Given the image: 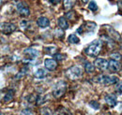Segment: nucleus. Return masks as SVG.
Here are the masks:
<instances>
[{
    "label": "nucleus",
    "mask_w": 122,
    "mask_h": 115,
    "mask_svg": "<svg viewBox=\"0 0 122 115\" xmlns=\"http://www.w3.org/2000/svg\"><path fill=\"white\" fill-rule=\"evenodd\" d=\"M102 45L103 42L101 39H97L95 41H93L92 43H90L85 50L86 54H87L90 57H96L100 54L102 49Z\"/></svg>",
    "instance_id": "f257e3e1"
},
{
    "label": "nucleus",
    "mask_w": 122,
    "mask_h": 115,
    "mask_svg": "<svg viewBox=\"0 0 122 115\" xmlns=\"http://www.w3.org/2000/svg\"><path fill=\"white\" fill-rule=\"evenodd\" d=\"M82 74H83V71H82L81 67H78V66L71 67H69L66 70V72H65L66 77L68 79H70V80H72V81L80 79L82 77Z\"/></svg>",
    "instance_id": "f03ea898"
},
{
    "label": "nucleus",
    "mask_w": 122,
    "mask_h": 115,
    "mask_svg": "<svg viewBox=\"0 0 122 115\" xmlns=\"http://www.w3.org/2000/svg\"><path fill=\"white\" fill-rule=\"evenodd\" d=\"M66 91H67L66 82L63 81H59L55 84V87L53 89V96L56 98H60L65 95Z\"/></svg>",
    "instance_id": "7ed1b4c3"
},
{
    "label": "nucleus",
    "mask_w": 122,
    "mask_h": 115,
    "mask_svg": "<svg viewBox=\"0 0 122 115\" xmlns=\"http://www.w3.org/2000/svg\"><path fill=\"white\" fill-rule=\"evenodd\" d=\"M96 81L103 85H111V84H115L118 81V79L115 76H108V75H102L100 77H98L96 79Z\"/></svg>",
    "instance_id": "20e7f679"
},
{
    "label": "nucleus",
    "mask_w": 122,
    "mask_h": 115,
    "mask_svg": "<svg viewBox=\"0 0 122 115\" xmlns=\"http://www.w3.org/2000/svg\"><path fill=\"white\" fill-rule=\"evenodd\" d=\"M96 27V24L93 22H86L84 24H82L79 28L77 29V33H79L80 35H83L84 33H88L92 32Z\"/></svg>",
    "instance_id": "39448f33"
},
{
    "label": "nucleus",
    "mask_w": 122,
    "mask_h": 115,
    "mask_svg": "<svg viewBox=\"0 0 122 115\" xmlns=\"http://www.w3.org/2000/svg\"><path fill=\"white\" fill-rule=\"evenodd\" d=\"M24 54H25V60H27L28 62L34 61L36 58L39 56V52L33 48H27L24 51Z\"/></svg>",
    "instance_id": "423d86ee"
},
{
    "label": "nucleus",
    "mask_w": 122,
    "mask_h": 115,
    "mask_svg": "<svg viewBox=\"0 0 122 115\" xmlns=\"http://www.w3.org/2000/svg\"><path fill=\"white\" fill-rule=\"evenodd\" d=\"M0 30L3 34L10 35L16 30V25L11 23H3L0 24Z\"/></svg>",
    "instance_id": "0eeeda50"
},
{
    "label": "nucleus",
    "mask_w": 122,
    "mask_h": 115,
    "mask_svg": "<svg viewBox=\"0 0 122 115\" xmlns=\"http://www.w3.org/2000/svg\"><path fill=\"white\" fill-rule=\"evenodd\" d=\"M16 10H17V12L22 16H28L30 14L29 8L24 2H18L16 4Z\"/></svg>",
    "instance_id": "6e6552de"
},
{
    "label": "nucleus",
    "mask_w": 122,
    "mask_h": 115,
    "mask_svg": "<svg viewBox=\"0 0 122 115\" xmlns=\"http://www.w3.org/2000/svg\"><path fill=\"white\" fill-rule=\"evenodd\" d=\"M120 63L117 61V60H114V59H111L110 61H108V66H107V68H109L111 71L113 72H117L120 70Z\"/></svg>",
    "instance_id": "1a4fd4ad"
},
{
    "label": "nucleus",
    "mask_w": 122,
    "mask_h": 115,
    "mask_svg": "<svg viewBox=\"0 0 122 115\" xmlns=\"http://www.w3.org/2000/svg\"><path fill=\"white\" fill-rule=\"evenodd\" d=\"M96 67H98L101 70H105L107 69V66H108V61L104 58H97L95 60V65Z\"/></svg>",
    "instance_id": "9d476101"
},
{
    "label": "nucleus",
    "mask_w": 122,
    "mask_h": 115,
    "mask_svg": "<svg viewBox=\"0 0 122 115\" xmlns=\"http://www.w3.org/2000/svg\"><path fill=\"white\" fill-rule=\"evenodd\" d=\"M44 65H45L46 68H47L48 70H50V71H54V70H56V67H57V63H56V61L55 59H50V58L45 59V61H44Z\"/></svg>",
    "instance_id": "9b49d317"
},
{
    "label": "nucleus",
    "mask_w": 122,
    "mask_h": 115,
    "mask_svg": "<svg viewBox=\"0 0 122 115\" xmlns=\"http://www.w3.org/2000/svg\"><path fill=\"white\" fill-rule=\"evenodd\" d=\"M37 24H38V26H40L41 28H46V27H48V26L50 25V21H49L48 18L41 16V17H40V18L37 20Z\"/></svg>",
    "instance_id": "f8f14e48"
},
{
    "label": "nucleus",
    "mask_w": 122,
    "mask_h": 115,
    "mask_svg": "<svg viewBox=\"0 0 122 115\" xmlns=\"http://www.w3.org/2000/svg\"><path fill=\"white\" fill-rule=\"evenodd\" d=\"M57 24H58V26L60 27L62 30H67V29L69 28V23H68V21H67V19L65 18V17H60V18H58V20H57Z\"/></svg>",
    "instance_id": "ddd939ff"
},
{
    "label": "nucleus",
    "mask_w": 122,
    "mask_h": 115,
    "mask_svg": "<svg viewBox=\"0 0 122 115\" xmlns=\"http://www.w3.org/2000/svg\"><path fill=\"white\" fill-rule=\"evenodd\" d=\"M34 76L37 79H44L47 76V71L44 68H38L36 71L34 72Z\"/></svg>",
    "instance_id": "4468645a"
},
{
    "label": "nucleus",
    "mask_w": 122,
    "mask_h": 115,
    "mask_svg": "<svg viewBox=\"0 0 122 115\" xmlns=\"http://www.w3.org/2000/svg\"><path fill=\"white\" fill-rule=\"evenodd\" d=\"M105 102L107 103L108 106H110V107H112V108L115 107V106L117 105V103L116 97H114L113 96H110V95H107L106 96H105Z\"/></svg>",
    "instance_id": "2eb2a0df"
},
{
    "label": "nucleus",
    "mask_w": 122,
    "mask_h": 115,
    "mask_svg": "<svg viewBox=\"0 0 122 115\" xmlns=\"http://www.w3.org/2000/svg\"><path fill=\"white\" fill-rule=\"evenodd\" d=\"M75 4V0H63V7L65 10H71Z\"/></svg>",
    "instance_id": "dca6fc26"
},
{
    "label": "nucleus",
    "mask_w": 122,
    "mask_h": 115,
    "mask_svg": "<svg viewBox=\"0 0 122 115\" xmlns=\"http://www.w3.org/2000/svg\"><path fill=\"white\" fill-rule=\"evenodd\" d=\"M108 33H109V35H110V38H115L116 40H120V36H119V34L116 31V30H114L113 28H109V30H108Z\"/></svg>",
    "instance_id": "f3484780"
},
{
    "label": "nucleus",
    "mask_w": 122,
    "mask_h": 115,
    "mask_svg": "<svg viewBox=\"0 0 122 115\" xmlns=\"http://www.w3.org/2000/svg\"><path fill=\"white\" fill-rule=\"evenodd\" d=\"M13 96H14V91L13 90H9L6 93V95L4 96L3 100H4V102H10V100H12Z\"/></svg>",
    "instance_id": "a211bd4d"
},
{
    "label": "nucleus",
    "mask_w": 122,
    "mask_h": 115,
    "mask_svg": "<svg viewBox=\"0 0 122 115\" xmlns=\"http://www.w3.org/2000/svg\"><path fill=\"white\" fill-rule=\"evenodd\" d=\"M68 40H69V42H70V43H71V44L80 43V38L77 37L76 35H74V34L70 35V36H69V38H68Z\"/></svg>",
    "instance_id": "6ab92c4d"
},
{
    "label": "nucleus",
    "mask_w": 122,
    "mask_h": 115,
    "mask_svg": "<svg viewBox=\"0 0 122 115\" xmlns=\"http://www.w3.org/2000/svg\"><path fill=\"white\" fill-rule=\"evenodd\" d=\"M85 68H86V71L88 72V73H92V72L95 71V66L89 62L85 63Z\"/></svg>",
    "instance_id": "aec40b11"
},
{
    "label": "nucleus",
    "mask_w": 122,
    "mask_h": 115,
    "mask_svg": "<svg viewBox=\"0 0 122 115\" xmlns=\"http://www.w3.org/2000/svg\"><path fill=\"white\" fill-rule=\"evenodd\" d=\"M88 9L92 10V11H97L98 10V5H97V3L94 1V0H91L90 2H89V4H88Z\"/></svg>",
    "instance_id": "412c9836"
},
{
    "label": "nucleus",
    "mask_w": 122,
    "mask_h": 115,
    "mask_svg": "<svg viewBox=\"0 0 122 115\" xmlns=\"http://www.w3.org/2000/svg\"><path fill=\"white\" fill-rule=\"evenodd\" d=\"M57 49L56 47H47L45 48V52L47 54H52V55H55L56 53Z\"/></svg>",
    "instance_id": "4be33fe9"
},
{
    "label": "nucleus",
    "mask_w": 122,
    "mask_h": 115,
    "mask_svg": "<svg viewBox=\"0 0 122 115\" xmlns=\"http://www.w3.org/2000/svg\"><path fill=\"white\" fill-rule=\"evenodd\" d=\"M89 105H90V107L93 108V109H95V110H99L100 109V104L97 102V101H90L89 102Z\"/></svg>",
    "instance_id": "5701e85b"
},
{
    "label": "nucleus",
    "mask_w": 122,
    "mask_h": 115,
    "mask_svg": "<svg viewBox=\"0 0 122 115\" xmlns=\"http://www.w3.org/2000/svg\"><path fill=\"white\" fill-rule=\"evenodd\" d=\"M41 115H52V110L48 108H45V109H42L41 110Z\"/></svg>",
    "instance_id": "b1692460"
},
{
    "label": "nucleus",
    "mask_w": 122,
    "mask_h": 115,
    "mask_svg": "<svg viewBox=\"0 0 122 115\" xmlns=\"http://www.w3.org/2000/svg\"><path fill=\"white\" fill-rule=\"evenodd\" d=\"M110 56H111L112 59H114V60H120V59H121V54H120V53H112Z\"/></svg>",
    "instance_id": "393cba45"
},
{
    "label": "nucleus",
    "mask_w": 122,
    "mask_h": 115,
    "mask_svg": "<svg viewBox=\"0 0 122 115\" xmlns=\"http://www.w3.org/2000/svg\"><path fill=\"white\" fill-rule=\"evenodd\" d=\"M64 58H65V55H63V54H61V53H56V54H55V60L62 61V60H64Z\"/></svg>",
    "instance_id": "a878e982"
},
{
    "label": "nucleus",
    "mask_w": 122,
    "mask_h": 115,
    "mask_svg": "<svg viewBox=\"0 0 122 115\" xmlns=\"http://www.w3.org/2000/svg\"><path fill=\"white\" fill-rule=\"evenodd\" d=\"M21 115H34V114H33V112L31 111L30 110H24L21 112Z\"/></svg>",
    "instance_id": "bb28decb"
},
{
    "label": "nucleus",
    "mask_w": 122,
    "mask_h": 115,
    "mask_svg": "<svg viewBox=\"0 0 122 115\" xmlns=\"http://www.w3.org/2000/svg\"><path fill=\"white\" fill-rule=\"evenodd\" d=\"M60 1L61 0H50V2H52V3L55 4V5H56V4H58Z\"/></svg>",
    "instance_id": "cd10ccee"
},
{
    "label": "nucleus",
    "mask_w": 122,
    "mask_h": 115,
    "mask_svg": "<svg viewBox=\"0 0 122 115\" xmlns=\"http://www.w3.org/2000/svg\"><path fill=\"white\" fill-rule=\"evenodd\" d=\"M82 1H83V3H87L88 0H82Z\"/></svg>",
    "instance_id": "c85d7f7f"
},
{
    "label": "nucleus",
    "mask_w": 122,
    "mask_h": 115,
    "mask_svg": "<svg viewBox=\"0 0 122 115\" xmlns=\"http://www.w3.org/2000/svg\"><path fill=\"white\" fill-rule=\"evenodd\" d=\"M0 115H4V114H3V113H1V112H0Z\"/></svg>",
    "instance_id": "c756f323"
}]
</instances>
